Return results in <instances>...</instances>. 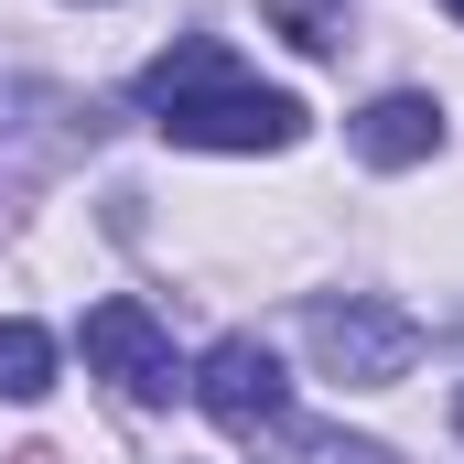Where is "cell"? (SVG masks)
Segmentation results:
<instances>
[{
	"label": "cell",
	"mask_w": 464,
	"mask_h": 464,
	"mask_svg": "<svg viewBox=\"0 0 464 464\" xmlns=\"http://www.w3.org/2000/svg\"><path fill=\"white\" fill-rule=\"evenodd\" d=\"M140 109H151L162 140H184V151H292L303 119H314L292 87L237 76V54L217 33H184L173 54H151L140 65Z\"/></svg>",
	"instance_id": "1"
},
{
	"label": "cell",
	"mask_w": 464,
	"mask_h": 464,
	"mask_svg": "<svg viewBox=\"0 0 464 464\" xmlns=\"http://www.w3.org/2000/svg\"><path fill=\"white\" fill-rule=\"evenodd\" d=\"M303 346L324 356V378H346V389H389V378H411V356H421V324L400 314V303H303Z\"/></svg>",
	"instance_id": "2"
},
{
	"label": "cell",
	"mask_w": 464,
	"mask_h": 464,
	"mask_svg": "<svg viewBox=\"0 0 464 464\" xmlns=\"http://www.w3.org/2000/svg\"><path fill=\"white\" fill-rule=\"evenodd\" d=\"M195 400H206V421L237 432V443H281L292 432V378H281V356L259 346V335H217L206 367H195Z\"/></svg>",
	"instance_id": "3"
},
{
	"label": "cell",
	"mask_w": 464,
	"mask_h": 464,
	"mask_svg": "<svg viewBox=\"0 0 464 464\" xmlns=\"http://www.w3.org/2000/svg\"><path fill=\"white\" fill-rule=\"evenodd\" d=\"M87 367L109 378L119 400H140V411H162V400L184 389L173 335H162V324H151V303H130V292H109V303L87 314Z\"/></svg>",
	"instance_id": "4"
},
{
	"label": "cell",
	"mask_w": 464,
	"mask_h": 464,
	"mask_svg": "<svg viewBox=\"0 0 464 464\" xmlns=\"http://www.w3.org/2000/svg\"><path fill=\"white\" fill-rule=\"evenodd\" d=\"M432 151H443V98H421V87H389L378 109L356 119V162H378V173L432 162Z\"/></svg>",
	"instance_id": "5"
},
{
	"label": "cell",
	"mask_w": 464,
	"mask_h": 464,
	"mask_svg": "<svg viewBox=\"0 0 464 464\" xmlns=\"http://www.w3.org/2000/svg\"><path fill=\"white\" fill-rule=\"evenodd\" d=\"M54 389V335L44 324H0V400H44Z\"/></svg>",
	"instance_id": "6"
},
{
	"label": "cell",
	"mask_w": 464,
	"mask_h": 464,
	"mask_svg": "<svg viewBox=\"0 0 464 464\" xmlns=\"http://www.w3.org/2000/svg\"><path fill=\"white\" fill-rule=\"evenodd\" d=\"M259 11H270L303 54H335V44H346V11H335V0H259Z\"/></svg>",
	"instance_id": "7"
},
{
	"label": "cell",
	"mask_w": 464,
	"mask_h": 464,
	"mask_svg": "<svg viewBox=\"0 0 464 464\" xmlns=\"http://www.w3.org/2000/svg\"><path fill=\"white\" fill-rule=\"evenodd\" d=\"M314 464H389V454H378V443H324Z\"/></svg>",
	"instance_id": "8"
},
{
	"label": "cell",
	"mask_w": 464,
	"mask_h": 464,
	"mask_svg": "<svg viewBox=\"0 0 464 464\" xmlns=\"http://www.w3.org/2000/svg\"><path fill=\"white\" fill-rule=\"evenodd\" d=\"M454 432H464V389H454Z\"/></svg>",
	"instance_id": "9"
},
{
	"label": "cell",
	"mask_w": 464,
	"mask_h": 464,
	"mask_svg": "<svg viewBox=\"0 0 464 464\" xmlns=\"http://www.w3.org/2000/svg\"><path fill=\"white\" fill-rule=\"evenodd\" d=\"M443 11H454V22H464V0H443Z\"/></svg>",
	"instance_id": "10"
}]
</instances>
